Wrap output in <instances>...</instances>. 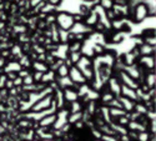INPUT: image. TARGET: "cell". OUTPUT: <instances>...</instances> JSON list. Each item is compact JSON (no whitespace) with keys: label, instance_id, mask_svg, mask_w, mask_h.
<instances>
[{"label":"cell","instance_id":"6da1fadb","mask_svg":"<svg viewBox=\"0 0 156 141\" xmlns=\"http://www.w3.org/2000/svg\"><path fill=\"white\" fill-rule=\"evenodd\" d=\"M59 25L62 28V29H70L73 26L74 24V18L69 14H64V12H61V14L59 15Z\"/></svg>","mask_w":156,"mask_h":141},{"label":"cell","instance_id":"7a4b0ae2","mask_svg":"<svg viewBox=\"0 0 156 141\" xmlns=\"http://www.w3.org/2000/svg\"><path fill=\"white\" fill-rule=\"evenodd\" d=\"M145 9H146V6L144 4H140L139 6H136V12H139V15H136V19H139L137 21H141L147 15V11H144Z\"/></svg>","mask_w":156,"mask_h":141},{"label":"cell","instance_id":"3957f363","mask_svg":"<svg viewBox=\"0 0 156 141\" xmlns=\"http://www.w3.org/2000/svg\"><path fill=\"white\" fill-rule=\"evenodd\" d=\"M58 74H59V76H61V78H64V76H66L68 74H69V69L66 68V66H60L59 68V71H58Z\"/></svg>","mask_w":156,"mask_h":141},{"label":"cell","instance_id":"277c9868","mask_svg":"<svg viewBox=\"0 0 156 141\" xmlns=\"http://www.w3.org/2000/svg\"><path fill=\"white\" fill-rule=\"evenodd\" d=\"M33 80H34L33 78H29V79L27 78V79H25V80H24L23 83H24V84H28V83H29V84H31V83H33Z\"/></svg>","mask_w":156,"mask_h":141}]
</instances>
